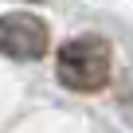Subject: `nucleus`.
Returning a JSON list of instances; mask_svg holds the SVG:
<instances>
[{"label": "nucleus", "instance_id": "nucleus-2", "mask_svg": "<svg viewBox=\"0 0 133 133\" xmlns=\"http://www.w3.org/2000/svg\"><path fill=\"white\" fill-rule=\"evenodd\" d=\"M51 47V31L39 16H28V12H4L0 16V51L8 59H43Z\"/></svg>", "mask_w": 133, "mask_h": 133}, {"label": "nucleus", "instance_id": "nucleus-1", "mask_svg": "<svg viewBox=\"0 0 133 133\" xmlns=\"http://www.w3.org/2000/svg\"><path fill=\"white\" fill-rule=\"evenodd\" d=\"M59 82L75 94H98L114 75V47L106 35H75L55 51Z\"/></svg>", "mask_w": 133, "mask_h": 133}]
</instances>
